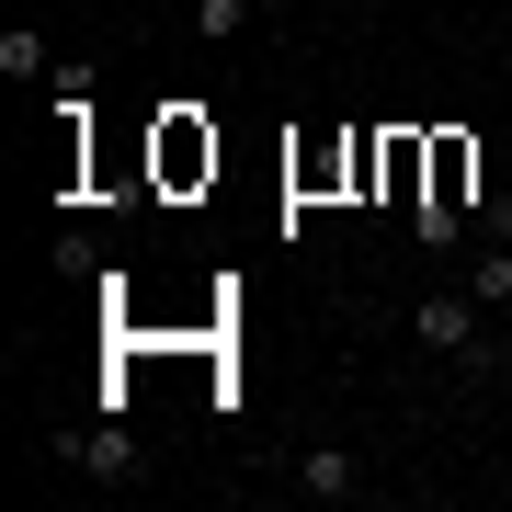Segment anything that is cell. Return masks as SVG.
Instances as JSON below:
<instances>
[{"label": "cell", "instance_id": "5", "mask_svg": "<svg viewBox=\"0 0 512 512\" xmlns=\"http://www.w3.org/2000/svg\"><path fill=\"white\" fill-rule=\"evenodd\" d=\"M467 296L512 319V239H478V274H467Z\"/></svg>", "mask_w": 512, "mask_h": 512}, {"label": "cell", "instance_id": "4", "mask_svg": "<svg viewBox=\"0 0 512 512\" xmlns=\"http://www.w3.org/2000/svg\"><path fill=\"white\" fill-rule=\"evenodd\" d=\"M0 80H57V46L35 35V23H12V35H0Z\"/></svg>", "mask_w": 512, "mask_h": 512}, {"label": "cell", "instance_id": "1", "mask_svg": "<svg viewBox=\"0 0 512 512\" xmlns=\"http://www.w3.org/2000/svg\"><path fill=\"white\" fill-rule=\"evenodd\" d=\"M410 330H421V353H456V365H490V308H478L467 285H444V296H410Z\"/></svg>", "mask_w": 512, "mask_h": 512}, {"label": "cell", "instance_id": "6", "mask_svg": "<svg viewBox=\"0 0 512 512\" xmlns=\"http://www.w3.org/2000/svg\"><path fill=\"white\" fill-rule=\"evenodd\" d=\"M194 23H205V46H239L251 35V0H194Z\"/></svg>", "mask_w": 512, "mask_h": 512}, {"label": "cell", "instance_id": "3", "mask_svg": "<svg viewBox=\"0 0 512 512\" xmlns=\"http://www.w3.org/2000/svg\"><path fill=\"white\" fill-rule=\"evenodd\" d=\"M69 456L92 467V478H137V433H126V421H103V433H80Z\"/></svg>", "mask_w": 512, "mask_h": 512}, {"label": "cell", "instance_id": "2", "mask_svg": "<svg viewBox=\"0 0 512 512\" xmlns=\"http://www.w3.org/2000/svg\"><path fill=\"white\" fill-rule=\"evenodd\" d=\"M296 490L308 501H353L365 490V456H353V444H308V456H296Z\"/></svg>", "mask_w": 512, "mask_h": 512}]
</instances>
